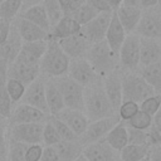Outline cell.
<instances>
[{
	"label": "cell",
	"instance_id": "cell-26",
	"mask_svg": "<svg viewBox=\"0 0 161 161\" xmlns=\"http://www.w3.org/2000/svg\"><path fill=\"white\" fill-rule=\"evenodd\" d=\"M80 31V25L70 16L64 15L52 29L49 33V38L60 40L68 36H72Z\"/></svg>",
	"mask_w": 161,
	"mask_h": 161
},
{
	"label": "cell",
	"instance_id": "cell-11",
	"mask_svg": "<svg viewBox=\"0 0 161 161\" xmlns=\"http://www.w3.org/2000/svg\"><path fill=\"white\" fill-rule=\"evenodd\" d=\"M45 79L47 77L40 74L35 80H33L29 86H26L25 93L20 103L31 106L39 109L40 112H43L44 114L49 116V111H48V106L45 101Z\"/></svg>",
	"mask_w": 161,
	"mask_h": 161
},
{
	"label": "cell",
	"instance_id": "cell-20",
	"mask_svg": "<svg viewBox=\"0 0 161 161\" xmlns=\"http://www.w3.org/2000/svg\"><path fill=\"white\" fill-rule=\"evenodd\" d=\"M161 62V40L140 38V67Z\"/></svg>",
	"mask_w": 161,
	"mask_h": 161
},
{
	"label": "cell",
	"instance_id": "cell-42",
	"mask_svg": "<svg viewBox=\"0 0 161 161\" xmlns=\"http://www.w3.org/2000/svg\"><path fill=\"white\" fill-rule=\"evenodd\" d=\"M128 132V143L130 145H150V137H148V131H141V130H135L131 127H127Z\"/></svg>",
	"mask_w": 161,
	"mask_h": 161
},
{
	"label": "cell",
	"instance_id": "cell-47",
	"mask_svg": "<svg viewBox=\"0 0 161 161\" xmlns=\"http://www.w3.org/2000/svg\"><path fill=\"white\" fill-rule=\"evenodd\" d=\"M40 161H59V156L54 146H44Z\"/></svg>",
	"mask_w": 161,
	"mask_h": 161
},
{
	"label": "cell",
	"instance_id": "cell-28",
	"mask_svg": "<svg viewBox=\"0 0 161 161\" xmlns=\"http://www.w3.org/2000/svg\"><path fill=\"white\" fill-rule=\"evenodd\" d=\"M104 141L116 151H121L128 145V132L125 122H118L104 137Z\"/></svg>",
	"mask_w": 161,
	"mask_h": 161
},
{
	"label": "cell",
	"instance_id": "cell-49",
	"mask_svg": "<svg viewBox=\"0 0 161 161\" xmlns=\"http://www.w3.org/2000/svg\"><path fill=\"white\" fill-rule=\"evenodd\" d=\"M8 62H5L4 59L0 58V88L5 87L6 80H8Z\"/></svg>",
	"mask_w": 161,
	"mask_h": 161
},
{
	"label": "cell",
	"instance_id": "cell-3",
	"mask_svg": "<svg viewBox=\"0 0 161 161\" xmlns=\"http://www.w3.org/2000/svg\"><path fill=\"white\" fill-rule=\"evenodd\" d=\"M84 58L101 78H104L106 75L119 69L118 55L111 50L106 40L91 44Z\"/></svg>",
	"mask_w": 161,
	"mask_h": 161
},
{
	"label": "cell",
	"instance_id": "cell-63",
	"mask_svg": "<svg viewBox=\"0 0 161 161\" xmlns=\"http://www.w3.org/2000/svg\"><path fill=\"white\" fill-rule=\"evenodd\" d=\"M160 146H161V145H160Z\"/></svg>",
	"mask_w": 161,
	"mask_h": 161
},
{
	"label": "cell",
	"instance_id": "cell-27",
	"mask_svg": "<svg viewBox=\"0 0 161 161\" xmlns=\"http://www.w3.org/2000/svg\"><path fill=\"white\" fill-rule=\"evenodd\" d=\"M137 73L155 91L156 94H161V62L138 67Z\"/></svg>",
	"mask_w": 161,
	"mask_h": 161
},
{
	"label": "cell",
	"instance_id": "cell-56",
	"mask_svg": "<svg viewBox=\"0 0 161 161\" xmlns=\"http://www.w3.org/2000/svg\"><path fill=\"white\" fill-rule=\"evenodd\" d=\"M106 1H107L108 5L111 6L112 11H116L119 6H122V3H123V0H106Z\"/></svg>",
	"mask_w": 161,
	"mask_h": 161
},
{
	"label": "cell",
	"instance_id": "cell-48",
	"mask_svg": "<svg viewBox=\"0 0 161 161\" xmlns=\"http://www.w3.org/2000/svg\"><path fill=\"white\" fill-rule=\"evenodd\" d=\"M10 28H11L10 21L0 20V45L6 40V38L9 35V31H10Z\"/></svg>",
	"mask_w": 161,
	"mask_h": 161
},
{
	"label": "cell",
	"instance_id": "cell-60",
	"mask_svg": "<svg viewBox=\"0 0 161 161\" xmlns=\"http://www.w3.org/2000/svg\"><path fill=\"white\" fill-rule=\"evenodd\" d=\"M0 161H5V158H4V156L0 153Z\"/></svg>",
	"mask_w": 161,
	"mask_h": 161
},
{
	"label": "cell",
	"instance_id": "cell-59",
	"mask_svg": "<svg viewBox=\"0 0 161 161\" xmlns=\"http://www.w3.org/2000/svg\"><path fill=\"white\" fill-rule=\"evenodd\" d=\"M157 8L161 9V0H157Z\"/></svg>",
	"mask_w": 161,
	"mask_h": 161
},
{
	"label": "cell",
	"instance_id": "cell-52",
	"mask_svg": "<svg viewBox=\"0 0 161 161\" xmlns=\"http://www.w3.org/2000/svg\"><path fill=\"white\" fill-rule=\"evenodd\" d=\"M157 6V0H140V8L143 9H150Z\"/></svg>",
	"mask_w": 161,
	"mask_h": 161
},
{
	"label": "cell",
	"instance_id": "cell-24",
	"mask_svg": "<svg viewBox=\"0 0 161 161\" xmlns=\"http://www.w3.org/2000/svg\"><path fill=\"white\" fill-rule=\"evenodd\" d=\"M48 47V40H38V42H25L23 43L21 50L19 53V58L24 59L28 63L38 64L43 58Z\"/></svg>",
	"mask_w": 161,
	"mask_h": 161
},
{
	"label": "cell",
	"instance_id": "cell-12",
	"mask_svg": "<svg viewBox=\"0 0 161 161\" xmlns=\"http://www.w3.org/2000/svg\"><path fill=\"white\" fill-rule=\"evenodd\" d=\"M39 75L40 70L38 64L28 63L19 57H16V59L8 67V78L16 79L21 82L25 87L29 86L33 80H35Z\"/></svg>",
	"mask_w": 161,
	"mask_h": 161
},
{
	"label": "cell",
	"instance_id": "cell-38",
	"mask_svg": "<svg viewBox=\"0 0 161 161\" xmlns=\"http://www.w3.org/2000/svg\"><path fill=\"white\" fill-rule=\"evenodd\" d=\"M48 119L54 126V128L58 132L62 141H75V140H78V137L72 132V130L64 122H62L59 118H57L55 116H48Z\"/></svg>",
	"mask_w": 161,
	"mask_h": 161
},
{
	"label": "cell",
	"instance_id": "cell-8",
	"mask_svg": "<svg viewBox=\"0 0 161 161\" xmlns=\"http://www.w3.org/2000/svg\"><path fill=\"white\" fill-rule=\"evenodd\" d=\"M43 127H44V122L8 126V141L21 142L25 145L42 143Z\"/></svg>",
	"mask_w": 161,
	"mask_h": 161
},
{
	"label": "cell",
	"instance_id": "cell-7",
	"mask_svg": "<svg viewBox=\"0 0 161 161\" xmlns=\"http://www.w3.org/2000/svg\"><path fill=\"white\" fill-rule=\"evenodd\" d=\"M135 34L140 38L161 40V9L157 6L143 9Z\"/></svg>",
	"mask_w": 161,
	"mask_h": 161
},
{
	"label": "cell",
	"instance_id": "cell-31",
	"mask_svg": "<svg viewBox=\"0 0 161 161\" xmlns=\"http://www.w3.org/2000/svg\"><path fill=\"white\" fill-rule=\"evenodd\" d=\"M148 145H127L119 151L121 161H141L148 156Z\"/></svg>",
	"mask_w": 161,
	"mask_h": 161
},
{
	"label": "cell",
	"instance_id": "cell-55",
	"mask_svg": "<svg viewBox=\"0 0 161 161\" xmlns=\"http://www.w3.org/2000/svg\"><path fill=\"white\" fill-rule=\"evenodd\" d=\"M64 15H69V9H70V0H58Z\"/></svg>",
	"mask_w": 161,
	"mask_h": 161
},
{
	"label": "cell",
	"instance_id": "cell-5",
	"mask_svg": "<svg viewBox=\"0 0 161 161\" xmlns=\"http://www.w3.org/2000/svg\"><path fill=\"white\" fill-rule=\"evenodd\" d=\"M55 86L58 87L64 106L65 108L70 109H77L82 111L84 108V102H83V96H84V88L79 86L77 82H74L72 78L68 75L58 77V78H52Z\"/></svg>",
	"mask_w": 161,
	"mask_h": 161
},
{
	"label": "cell",
	"instance_id": "cell-9",
	"mask_svg": "<svg viewBox=\"0 0 161 161\" xmlns=\"http://www.w3.org/2000/svg\"><path fill=\"white\" fill-rule=\"evenodd\" d=\"M67 75L83 88L93 86L102 80V78L96 73V70L92 68V65L86 58L72 59L69 63Z\"/></svg>",
	"mask_w": 161,
	"mask_h": 161
},
{
	"label": "cell",
	"instance_id": "cell-50",
	"mask_svg": "<svg viewBox=\"0 0 161 161\" xmlns=\"http://www.w3.org/2000/svg\"><path fill=\"white\" fill-rule=\"evenodd\" d=\"M148 158H150V161H161V146L160 145L150 147Z\"/></svg>",
	"mask_w": 161,
	"mask_h": 161
},
{
	"label": "cell",
	"instance_id": "cell-41",
	"mask_svg": "<svg viewBox=\"0 0 161 161\" xmlns=\"http://www.w3.org/2000/svg\"><path fill=\"white\" fill-rule=\"evenodd\" d=\"M138 106H140V111H142V112L150 114L151 117H153L161 107V94H153V96L146 98Z\"/></svg>",
	"mask_w": 161,
	"mask_h": 161
},
{
	"label": "cell",
	"instance_id": "cell-58",
	"mask_svg": "<svg viewBox=\"0 0 161 161\" xmlns=\"http://www.w3.org/2000/svg\"><path fill=\"white\" fill-rule=\"evenodd\" d=\"M77 161H88V160H87V158H86L84 156H80V157H79V158H78Z\"/></svg>",
	"mask_w": 161,
	"mask_h": 161
},
{
	"label": "cell",
	"instance_id": "cell-1",
	"mask_svg": "<svg viewBox=\"0 0 161 161\" xmlns=\"http://www.w3.org/2000/svg\"><path fill=\"white\" fill-rule=\"evenodd\" d=\"M83 102H84L83 112L89 119V122L117 116L103 89L102 80L84 88Z\"/></svg>",
	"mask_w": 161,
	"mask_h": 161
},
{
	"label": "cell",
	"instance_id": "cell-46",
	"mask_svg": "<svg viewBox=\"0 0 161 161\" xmlns=\"http://www.w3.org/2000/svg\"><path fill=\"white\" fill-rule=\"evenodd\" d=\"M89 6H92L98 14L101 13H112L111 6L108 5V3L106 0H87L86 1Z\"/></svg>",
	"mask_w": 161,
	"mask_h": 161
},
{
	"label": "cell",
	"instance_id": "cell-18",
	"mask_svg": "<svg viewBox=\"0 0 161 161\" xmlns=\"http://www.w3.org/2000/svg\"><path fill=\"white\" fill-rule=\"evenodd\" d=\"M55 117L59 118L62 122H64L72 130V132L77 137L82 136L83 132L86 131V128L89 125V119L87 118V116L84 114V112L77 111V109L64 108L58 114H55Z\"/></svg>",
	"mask_w": 161,
	"mask_h": 161
},
{
	"label": "cell",
	"instance_id": "cell-61",
	"mask_svg": "<svg viewBox=\"0 0 161 161\" xmlns=\"http://www.w3.org/2000/svg\"><path fill=\"white\" fill-rule=\"evenodd\" d=\"M141 161H150V158H148V156H147L146 158H143V160H141Z\"/></svg>",
	"mask_w": 161,
	"mask_h": 161
},
{
	"label": "cell",
	"instance_id": "cell-36",
	"mask_svg": "<svg viewBox=\"0 0 161 161\" xmlns=\"http://www.w3.org/2000/svg\"><path fill=\"white\" fill-rule=\"evenodd\" d=\"M127 127L135 128V130H141V131H148L152 126V117L142 111H138L130 121L125 122Z\"/></svg>",
	"mask_w": 161,
	"mask_h": 161
},
{
	"label": "cell",
	"instance_id": "cell-39",
	"mask_svg": "<svg viewBox=\"0 0 161 161\" xmlns=\"http://www.w3.org/2000/svg\"><path fill=\"white\" fill-rule=\"evenodd\" d=\"M62 140L58 135V132L55 131L54 126L50 123V121L47 118V121L44 122V127H43V138H42V145L43 146H55L57 143H59Z\"/></svg>",
	"mask_w": 161,
	"mask_h": 161
},
{
	"label": "cell",
	"instance_id": "cell-19",
	"mask_svg": "<svg viewBox=\"0 0 161 161\" xmlns=\"http://www.w3.org/2000/svg\"><path fill=\"white\" fill-rule=\"evenodd\" d=\"M21 47H23V40L18 33L15 23L13 21L6 40L0 45V58L4 59L5 62H8V64L13 63L16 59V57L19 55Z\"/></svg>",
	"mask_w": 161,
	"mask_h": 161
},
{
	"label": "cell",
	"instance_id": "cell-6",
	"mask_svg": "<svg viewBox=\"0 0 161 161\" xmlns=\"http://www.w3.org/2000/svg\"><path fill=\"white\" fill-rule=\"evenodd\" d=\"M119 70L137 72L140 67V36L135 33L126 35V39L118 52Z\"/></svg>",
	"mask_w": 161,
	"mask_h": 161
},
{
	"label": "cell",
	"instance_id": "cell-13",
	"mask_svg": "<svg viewBox=\"0 0 161 161\" xmlns=\"http://www.w3.org/2000/svg\"><path fill=\"white\" fill-rule=\"evenodd\" d=\"M113 13V11H112ZM112 13H101L93 20L80 26V31L91 44L104 40L106 33L112 18Z\"/></svg>",
	"mask_w": 161,
	"mask_h": 161
},
{
	"label": "cell",
	"instance_id": "cell-22",
	"mask_svg": "<svg viewBox=\"0 0 161 161\" xmlns=\"http://www.w3.org/2000/svg\"><path fill=\"white\" fill-rule=\"evenodd\" d=\"M126 31L125 29L122 28L117 15H116V11L112 13V18H111V21H109V25H108V29H107V33H106V43L108 44V47L111 48L112 52H114L117 55H118V52L126 39Z\"/></svg>",
	"mask_w": 161,
	"mask_h": 161
},
{
	"label": "cell",
	"instance_id": "cell-33",
	"mask_svg": "<svg viewBox=\"0 0 161 161\" xmlns=\"http://www.w3.org/2000/svg\"><path fill=\"white\" fill-rule=\"evenodd\" d=\"M40 5L45 10V14L48 16V20H49V24H50V29H52L64 16L63 9H62V6H60L58 0H43Z\"/></svg>",
	"mask_w": 161,
	"mask_h": 161
},
{
	"label": "cell",
	"instance_id": "cell-35",
	"mask_svg": "<svg viewBox=\"0 0 161 161\" xmlns=\"http://www.w3.org/2000/svg\"><path fill=\"white\" fill-rule=\"evenodd\" d=\"M25 86L16 80V79H11V78H8L6 80V84H5V89L8 92V96L10 97L11 102L14 106H16L18 103H20L24 93H25Z\"/></svg>",
	"mask_w": 161,
	"mask_h": 161
},
{
	"label": "cell",
	"instance_id": "cell-23",
	"mask_svg": "<svg viewBox=\"0 0 161 161\" xmlns=\"http://www.w3.org/2000/svg\"><path fill=\"white\" fill-rule=\"evenodd\" d=\"M141 13H142V9L141 8H135V6H119L117 10H116V15L122 25V28L125 29L126 34H132L135 33L137 25H138V21H140V18H141Z\"/></svg>",
	"mask_w": 161,
	"mask_h": 161
},
{
	"label": "cell",
	"instance_id": "cell-57",
	"mask_svg": "<svg viewBox=\"0 0 161 161\" xmlns=\"http://www.w3.org/2000/svg\"><path fill=\"white\" fill-rule=\"evenodd\" d=\"M122 5H125V6H135V8H140V0H123Z\"/></svg>",
	"mask_w": 161,
	"mask_h": 161
},
{
	"label": "cell",
	"instance_id": "cell-40",
	"mask_svg": "<svg viewBox=\"0 0 161 161\" xmlns=\"http://www.w3.org/2000/svg\"><path fill=\"white\" fill-rule=\"evenodd\" d=\"M138 111H140L138 103L132 102V101H123V102L121 103L119 108H118L117 116H118L119 121L127 122V121H130Z\"/></svg>",
	"mask_w": 161,
	"mask_h": 161
},
{
	"label": "cell",
	"instance_id": "cell-62",
	"mask_svg": "<svg viewBox=\"0 0 161 161\" xmlns=\"http://www.w3.org/2000/svg\"><path fill=\"white\" fill-rule=\"evenodd\" d=\"M0 119H3V118H1V117H0ZM5 121H6V119H5Z\"/></svg>",
	"mask_w": 161,
	"mask_h": 161
},
{
	"label": "cell",
	"instance_id": "cell-10",
	"mask_svg": "<svg viewBox=\"0 0 161 161\" xmlns=\"http://www.w3.org/2000/svg\"><path fill=\"white\" fill-rule=\"evenodd\" d=\"M118 122H121L119 118H118V116L108 117V118H103V119L89 122V125L86 128V131L83 132V135L78 137V142L80 143L82 147H86V146H88L91 143H94V142H98L101 140H104V137L107 136V133Z\"/></svg>",
	"mask_w": 161,
	"mask_h": 161
},
{
	"label": "cell",
	"instance_id": "cell-45",
	"mask_svg": "<svg viewBox=\"0 0 161 161\" xmlns=\"http://www.w3.org/2000/svg\"><path fill=\"white\" fill-rule=\"evenodd\" d=\"M8 123L5 119H0V153L6 156V150H8Z\"/></svg>",
	"mask_w": 161,
	"mask_h": 161
},
{
	"label": "cell",
	"instance_id": "cell-32",
	"mask_svg": "<svg viewBox=\"0 0 161 161\" xmlns=\"http://www.w3.org/2000/svg\"><path fill=\"white\" fill-rule=\"evenodd\" d=\"M23 0H1L0 1V20L13 23L20 14Z\"/></svg>",
	"mask_w": 161,
	"mask_h": 161
},
{
	"label": "cell",
	"instance_id": "cell-2",
	"mask_svg": "<svg viewBox=\"0 0 161 161\" xmlns=\"http://www.w3.org/2000/svg\"><path fill=\"white\" fill-rule=\"evenodd\" d=\"M69 63L70 59L62 50L58 40L49 38L47 50L39 63L40 74L47 78H58L67 75Z\"/></svg>",
	"mask_w": 161,
	"mask_h": 161
},
{
	"label": "cell",
	"instance_id": "cell-25",
	"mask_svg": "<svg viewBox=\"0 0 161 161\" xmlns=\"http://www.w3.org/2000/svg\"><path fill=\"white\" fill-rule=\"evenodd\" d=\"M45 101H47L49 116H55L62 109L65 108L62 94L52 78L45 79Z\"/></svg>",
	"mask_w": 161,
	"mask_h": 161
},
{
	"label": "cell",
	"instance_id": "cell-15",
	"mask_svg": "<svg viewBox=\"0 0 161 161\" xmlns=\"http://www.w3.org/2000/svg\"><path fill=\"white\" fill-rule=\"evenodd\" d=\"M82 156L88 161H121L119 151L112 148L104 140L83 147Z\"/></svg>",
	"mask_w": 161,
	"mask_h": 161
},
{
	"label": "cell",
	"instance_id": "cell-64",
	"mask_svg": "<svg viewBox=\"0 0 161 161\" xmlns=\"http://www.w3.org/2000/svg\"><path fill=\"white\" fill-rule=\"evenodd\" d=\"M0 1H1V0H0Z\"/></svg>",
	"mask_w": 161,
	"mask_h": 161
},
{
	"label": "cell",
	"instance_id": "cell-53",
	"mask_svg": "<svg viewBox=\"0 0 161 161\" xmlns=\"http://www.w3.org/2000/svg\"><path fill=\"white\" fill-rule=\"evenodd\" d=\"M86 1L87 0H70V9H69V15L75 10V9H78L79 6H82L83 4H86ZM69 15H67V16H69Z\"/></svg>",
	"mask_w": 161,
	"mask_h": 161
},
{
	"label": "cell",
	"instance_id": "cell-14",
	"mask_svg": "<svg viewBox=\"0 0 161 161\" xmlns=\"http://www.w3.org/2000/svg\"><path fill=\"white\" fill-rule=\"evenodd\" d=\"M48 118L47 114H44L43 112H40L39 109L28 106V104H23V103H18L16 106L13 107V111L9 116V118L6 119L8 126H14V125H23V123H35V122H45Z\"/></svg>",
	"mask_w": 161,
	"mask_h": 161
},
{
	"label": "cell",
	"instance_id": "cell-34",
	"mask_svg": "<svg viewBox=\"0 0 161 161\" xmlns=\"http://www.w3.org/2000/svg\"><path fill=\"white\" fill-rule=\"evenodd\" d=\"M97 15H98V13H97L92 6H89V5L86 3V4H83L82 6H79L78 9H75L69 16L73 18L80 26H83V25H86L87 23H89L91 20H93Z\"/></svg>",
	"mask_w": 161,
	"mask_h": 161
},
{
	"label": "cell",
	"instance_id": "cell-29",
	"mask_svg": "<svg viewBox=\"0 0 161 161\" xmlns=\"http://www.w3.org/2000/svg\"><path fill=\"white\" fill-rule=\"evenodd\" d=\"M19 16L25 19V20H28V21H30V23H33V24H35L36 26L42 28L47 33H50V24H49L48 16H47L45 10L43 9V6L40 4L28 8L26 10L21 11L19 14Z\"/></svg>",
	"mask_w": 161,
	"mask_h": 161
},
{
	"label": "cell",
	"instance_id": "cell-37",
	"mask_svg": "<svg viewBox=\"0 0 161 161\" xmlns=\"http://www.w3.org/2000/svg\"><path fill=\"white\" fill-rule=\"evenodd\" d=\"M28 146L29 145H25V143H21V142L9 141L5 161H24L25 151H26Z\"/></svg>",
	"mask_w": 161,
	"mask_h": 161
},
{
	"label": "cell",
	"instance_id": "cell-51",
	"mask_svg": "<svg viewBox=\"0 0 161 161\" xmlns=\"http://www.w3.org/2000/svg\"><path fill=\"white\" fill-rule=\"evenodd\" d=\"M153 130H156L160 135H161V107L160 109L156 112V114L152 117V126H151Z\"/></svg>",
	"mask_w": 161,
	"mask_h": 161
},
{
	"label": "cell",
	"instance_id": "cell-54",
	"mask_svg": "<svg viewBox=\"0 0 161 161\" xmlns=\"http://www.w3.org/2000/svg\"><path fill=\"white\" fill-rule=\"evenodd\" d=\"M42 1H43V0H23V8H21V11L26 10V9L30 8V6L39 5V4H42ZM21 11H20V13H21Z\"/></svg>",
	"mask_w": 161,
	"mask_h": 161
},
{
	"label": "cell",
	"instance_id": "cell-21",
	"mask_svg": "<svg viewBox=\"0 0 161 161\" xmlns=\"http://www.w3.org/2000/svg\"><path fill=\"white\" fill-rule=\"evenodd\" d=\"M15 26L18 29V33L23 40V43L25 42H38V40H48L49 39V33H47L45 30H43L42 28L36 26L35 24L18 16L15 20Z\"/></svg>",
	"mask_w": 161,
	"mask_h": 161
},
{
	"label": "cell",
	"instance_id": "cell-4",
	"mask_svg": "<svg viewBox=\"0 0 161 161\" xmlns=\"http://www.w3.org/2000/svg\"><path fill=\"white\" fill-rule=\"evenodd\" d=\"M121 83L123 101H132L140 104L146 98L156 94L155 91L143 80V78L137 72L121 70Z\"/></svg>",
	"mask_w": 161,
	"mask_h": 161
},
{
	"label": "cell",
	"instance_id": "cell-16",
	"mask_svg": "<svg viewBox=\"0 0 161 161\" xmlns=\"http://www.w3.org/2000/svg\"><path fill=\"white\" fill-rule=\"evenodd\" d=\"M59 47L62 48V50L67 54V57L72 60V59H78V58H84L86 53L91 45V43L87 40V38L83 35L82 31L60 39L58 40Z\"/></svg>",
	"mask_w": 161,
	"mask_h": 161
},
{
	"label": "cell",
	"instance_id": "cell-30",
	"mask_svg": "<svg viewBox=\"0 0 161 161\" xmlns=\"http://www.w3.org/2000/svg\"><path fill=\"white\" fill-rule=\"evenodd\" d=\"M59 156V161H77L83 152V147L75 141H60L54 146Z\"/></svg>",
	"mask_w": 161,
	"mask_h": 161
},
{
	"label": "cell",
	"instance_id": "cell-17",
	"mask_svg": "<svg viewBox=\"0 0 161 161\" xmlns=\"http://www.w3.org/2000/svg\"><path fill=\"white\" fill-rule=\"evenodd\" d=\"M102 86L103 89L117 114L118 108L121 106V103L123 102L122 99V83H121V70L117 69L113 73L106 75L104 78H102Z\"/></svg>",
	"mask_w": 161,
	"mask_h": 161
},
{
	"label": "cell",
	"instance_id": "cell-44",
	"mask_svg": "<svg viewBox=\"0 0 161 161\" xmlns=\"http://www.w3.org/2000/svg\"><path fill=\"white\" fill-rule=\"evenodd\" d=\"M43 148H44V146L42 143L29 145L26 147V151H25L24 161H40L42 153H43Z\"/></svg>",
	"mask_w": 161,
	"mask_h": 161
},
{
	"label": "cell",
	"instance_id": "cell-43",
	"mask_svg": "<svg viewBox=\"0 0 161 161\" xmlns=\"http://www.w3.org/2000/svg\"><path fill=\"white\" fill-rule=\"evenodd\" d=\"M13 107H14V104H13L10 97L8 96L5 87H1L0 88V117L3 119H8L13 111Z\"/></svg>",
	"mask_w": 161,
	"mask_h": 161
}]
</instances>
